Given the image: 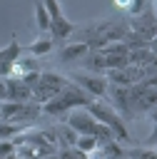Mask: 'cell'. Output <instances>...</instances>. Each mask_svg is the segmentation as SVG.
I'll list each match as a JSON object with an SVG mask.
<instances>
[{
  "label": "cell",
  "instance_id": "6da1fadb",
  "mask_svg": "<svg viewBox=\"0 0 157 159\" xmlns=\"http://www.w3.org/2000/svg\"><path fill=\"white\" fill-rule=\"evenodd\" d=\"M92 99H90V94L85 92V89H80L77 84H67V87H62L55 97H50L47 102H42L40 104V112H45V114H50V117H65L67 112H72V109H80V107H87Z\"/></svg>",
  "mask_w": 157,
  "mask_h": 159
},
{
  "label": "cell",
  "instance_id": "7a4b0ae2",
  "mask_svg": "<svg viewBox=\"0 0 157 159\" xmlns=\"http://www.w3.org/2000/svg\"><path fill=\"white\" fill-rule=\"evenodd\" d=\"M127 30H130V25H122V22H112V20H107V22L95 25V27L87 32V35H90V40H85V42L90 45V50H100V47H105L107 42L125 40Z\"/></svg>",
  "mask_w": 157,
  "mask_h": 159
},
{
  "label": "cell",
  "instance_id": "3957f363",
  "mask_svg": "<svg viewBox=\"0 0 157 159\" xmlns=\"http://www.w3.org/2000/svg\"><path fill=\"white\" fill-rule=\"evenodd\" d=\"M97 122H102L105 127H110L112 132H115V137H117V142H125V139H130V132H127V127H125V122H122V117L112 109V107H107V104H102L100 99L95 102H90L87 107H85Z\"/></svg>",
  "mask_w": 157,
  "mask_h": 159
},
{
  "label": "cell",
  "instance_id": "277c9868",
  "mask_svg": "<svg viewBox=\"0 0 157 159\" xmlns=\"http://www.w3.org/2000/svg\"><path fill=\"white\" fill-rule=\"evenodd\" d=\"M37 114H42V112H40V104L35 99H30V102H10V99H2L0 102V117L7 119V122H15L20 127H25V122L37 119Z\"/></svg>",
  "mask_w": 157,
  "mask_h": 159
},
{
  "label": "cell",
  "instance_id": "5b68a950",
  "mask_svg": "<svg viewBox=\"0 0 157 159\" xmlns=\"http://www.w3.org/2000/svg\"><path fill=\"white\" fill-rule=\"evenodd\" d=\"M67 84L70 82L62 75H57V72H37V84L32 87V99L37 104H42V102H47L50 97H55Z\"/></svg>",
  "mask_w": 157,
  "mask_h": 159
},
{
  "label": "cell",
  "instance_id": "8992f818",
  "mask_svg": "<svg viewBox=\"0 0 157 159\" xmlns=\"http://www.w3.org/2000/svg\"><path fill=\"white\" fill-rule=\"evenodd\" d=\"M65 124H67V127H72L77 134H95L97 119H95L85 107H80V109H72V112H67V114H65Z\"/></svg>",
  "mask_w": 157,
  "mask_h": 159
},
{
  "label": "cell",
  "instance_id": "52a82bcc",
  "mask_svg": "<svg viewBox=\"0 0 157 159\" xmlns=\"http://www.w3.org/2000/svg\"><path fill=\"white\" fill-rule=\"evenodd\" d=\"M75 84L80 89H85L90 97H105L107 87H110L105 75H75Z\"/></svg>",
  "mask_w": 157,
  "mask_h": 159
},
{
  "label": "cell",
  "instance_id": "ba28073f",
  "mask_svg": "<svg viewBox=\"0 0 157 159\" xmlns=\"http://www.w3.org/2000/svg\"><path fill=\"white\" fill-rule=\"evenodd\" d=\"M2 80H5V99H10V102H30V99H32L30 87H27L20 77L7 75V77H2Z\"/></svg>",
  "mask_w": 157,
  "mask_h": 159
},
{
  "label": "cell",
  "instance_id": "9c48e42d",
  "mask_svg": "<svg viewBox=\"0 0 157 159\" xmlns=\"http://www.w3.org/2000/svg\"><path fill=\"white\" fill-rule=\"evenodd\" d=\"M47 32H50L52 40H67V37L75 32V25H72V20H67L65 15H57V17H50Z\"/></svg>",
  "mask_w": 157,
  "mask_h": 159
},
{
  "label": "cell",
  "instance_id": "30bf717a",
  "mask_svg": "<svg viewBox=\"0 0 157 159\" xmlns=\"http://www.w3.org/2000/svg\"><path fill=\"white\" fill-rule=\"evenodd\" d=\"M90 52V45L82 40V42H70L60 50V60L62 62H75V60H82L85 55Z\"/></svg>",
  "mask_w": 157,
  "mask_h": 159
},
{
  "label": "cell",
  "instance_id": "8fae6325",
  "mask_svg": "<svg viewBox=\"0 0 157 159\" xmlns=\"http://www.w3.org/2000/svg\"><path fill=\"white\" fill-rule=\"evenodd\" d=\"M127 62L130 65H137V67L152 65L155 62V50L152 47H130L127 50Z\"/></svg>",
  "mask_w": 157,
  "mask_h": 159
},
{
  "label": "cell",
  "instance_id": "7c38bea8",
  "mask_svg": "<svg viewBox=\"0 0 157 159\" xmlns=\"http://www.w3.org/2000/svg\"><path fill=\"white\" fill-rule=\"evenodd\" d=\"M27 72H37V62H35L32 55H30V57H17V60L10 65V75H12V77H22V75H27Z\"/></svg>",
  "mask_w": 157,
  "mask_h": 159
},
{
  "label": "cell",
  "instance_id": "4fadbf2b",
  "mask_svg": "<svg viewBox=\"0 0 157 159\" xmlns=\"http://www.w3.org/2000/svg\"><path fill=\"white\" fill-rule=\"evenodd\" d=\"M107 92L112 94V99H115V104L122 109V112H130V89L127 87H122V84H112V87H107Z\"/></svg>",
  "mask_w": 157,
  "mask_h": 159
},
{
  "label": "cell",
  "instance_id": "5bb4252c",
  "mask_svg": "<svg viewBox=\"0 0 157 159\" xmlns=\"http://www.w3.org/2000/svg\"><path fill=\"white\" fill-rule=\"evenodd\" d=\"M82 60H85V67H87L90 72H95V75H105V70H107V67H105V57H102L97 50H90Z\"/></svg>",
  "mask_w": 157,
  "mask_h": 159
},
{
  "label": "cell",
  "instance_id": "9a60e30c",
  "mask_svg": "<svg viewBox=\"0 0 157 159\" xmlns=\"http://www.w3.org/2000/svg\"><path fill=\"white\" fill-rule=\"evenodd\" d=\"M20 52H22V50H20V42L12 37V40H10L5 47H0V62H5V65H12V62L20 57Z\"/></svg>",
  "mask_w": 157,
  "mask_h": 159
},
{
  "label": "cell",
  "instance_id": "2e32d148",
  "mask_svg": "<svg viewBox=\"0 0 157 159\" xmlns=\"http://www.w3.org/2000/svg\"><path fill=\"white\" fill-rule=\"evenodd\" d=\"M52 45H55L52 37H40V40H35V42L27 47V52H30L32 57H40V55H47V52L52 50Z\"/></svg>",
  "mask_w": 157,
  "mask_h": 159
},
{
  "label": "cell",
  "instance_id": "e0dca14e",
  "mask_svg": "<svg viewBox=\"0 0 157 159\" xmlns=\"http://www.w3.org/2000/svg\"><path fill=\"white\" fill-rule=\"evenodd\" d=\"M35 25L40 32H47V27H50V15H47L42 0H35Z\"/></svg>",
  "mask_w": 157,
  "mask_h": 159
},
{
  "label": "cell",
  "instance_id": "ac0fdd59",
  "mask_svg": "<svg viewBox=\"0 0 157 159\" xmlns=\"http://www.w3.org/2000/svg\"><path fill=\"white\" fill-rule=\"evenodd\" d=\"M127 159H157L155 154V147H137V149H127L122 152Z\"/></svg>",
  "mask_w": 157,
  "mask_h": 159
},
{
  "label": "cell",
  "instance_id": "d6986e66",
  "mask_svg": "<svg viewBox=\"0 0 157 159\" xmlns=\"http://www.w3.org/2000/svg\"><path fill=\"white\" fill-rule=\"evenodd\" d=\"M25 127L15 124V122H7V119H0V139H12L17 132H22Z\"/></svg>",
  "mask_w": 157,
  "mask_h": 159
},
{
  "label": "cell",
  "instance_id": "ffe728a7",
  "mask_svg": "<svg viewBox=\"0 0 157 159\" xmlns=\"http://www.w3.org/2000/svg\"><path fill=\"white\" fill-rule=\"evenodd\" d=\"M102 57H105V67L107 70H120V67L127 65V55H102Z\"/></svg>",
  "mask_w": 157,
  "mask_h": 159
},
{
  "label": "cell",
  "instance_id": "44dd1931",
  "mask_svg": "<svg viewBox=\"0 0 157 159\" xmlns=\"http://www.w3.org/2000/svg\"><path fill=\"white\" fill-rule=\"evenodd\" d=\"M75 147H77L80 152H85V154H87V152H92V149L97 147V139H95L92 134H80V137H77V142H75Z\"/></svg>",
  "mask_w": 157,
  "mask_h": 159
},
{
  "label": "cell",
  "instance_id": "7402d4cb",
  "mask_svg": "<svg viewBox=\"0 0 157 159\" xmlns=\"http://www.w3.org/2000/svg\"><path fill=\"white\" fill-rule=\"evenodd\" d=\"M57 134L62 137V142H65V147H75V142H77V132L72 129V127H67V124H62L60 129H57Z\"/></svg>",
  "mask_w": 157,
  "mask_h": 159
},
{
  "label": "cell",
  "instance_id": "603a6c76",
  "mask_svg": "<svg viewBox=\"0 0 157 159\" xmlns=\"http://www.w3.org/2000/svg\"><path fill=\"white\" fill-rule=\"evenodd\" d=\"M57 157H60V159H87V154L80 152L77 147H62V149L57 152Z\"/></svg>",
  "mask_w": 157,
  "mask_h": 159
},
{
  "label": "cell",
  "instance_id": "cb8c5ba5",
  "mask_svg": "<svg viewBox=\"0 0 157 159\" xmlns=\"http://www.w3.org/2000/svg\"><path fill=\"white\" fill-rule=\"evenodd\" d=\"M145 10H147V0H130V7H127V12H130L132 17L142 15Z\"/></svg>",
  "mask_w": 157,
  "mask_h": 159
},
{
  "label": "cell",
  "instance_id": "d4e9b609",
  "mask_svg": "<svg viewBox=\"0 0 157 159\" xmlns=\"http://www.w3.org/2000/svg\"><path fill=\"white\" fill-rule=\"evenodd\" d=\"M12 152H17L15 142H12V139H0V157H7V154H12Z\"/></svg>",
  "mask_w": 157,
  "mask_h": 159
},
{
  "label": "cell",
  "instance_id": "484cf974",
  "mask_svg": "<svg viewBox=\"0 0 157 159\" xmlns=\"http://www.w3.org/2000/svg\"><path fill=\"white\" fill-rule=\"evenodd\" d=\"M37 72H40V70H37ZM37 72H27V75H22V77H20V80L30 87V92H32V87L37 84Z\"/></svg>",
  "mask_w": 157,
  "mask_h": 159
},
{
  "label": "cell",
  "instance_id": "4316f807",
  "mask_svg": "<svg viewBox=\"0 0 157 159\" xmlns=\"http://www.w3.org/2000/svg\"><path fill=\"white\" fill-rule=\"evenodd\" d=\"M87 159H107V157H105V152H102V149H100V144H97L92 152H87Z\"/></svg>",
  "mask_w": 157,
  "mask_h": 159
},
{
  "label": "cell",
  "instance_id": "83f0119b",
  "mask_svg": "<svg viewBox=\"0 0 157 159\" xmlns=\"http://www.w3.org/2000/svg\"><path fill=\"white\" fill-rule=\"evenodd\" d=\"M115 7H120V10H127V7H130V0H115Z\"/></svg>",
  "mask_w": 157,
  "mask_h": 159
},
{
  "label": "cell",
  "instance_id": "f1b7e54d",
  "mask_svg": "<svg viewBox=\"0 0 157 159\" xmlns=\"http://www.w3.org/2000/svg\"><path fill=\"white\" fill-rule=\"evenodd\" d=\"M7 75H10V65L0 62V77H7Z\"/></svg>",
  "mask_w": 157,
  "mask_h": 159
},
{
  "label": "cell",
  "instance_id": "f546056e",
  "mask_svg": "<svg viewBox=\"0 0 157 159\" xmlns=\"http://www.w3.org/2000/svg\"><path fill=\"white\" fill-rule=\"evenodd\" d=\"M2 99H5V80L0 77V102H2Z\"/></svg>",
  "mask_w": 157,
  "mask_h": 159
},
{
  "label": "cell",
  "instance_id": "4dcf8cb0",
  "mask_svg": "<svg viewBox=\"0 0 157 159\" xmlns=\"http://www.w3.org/2000/svg\"><path fill=\"white\" fill-rule=\"evenodd\" d=\"M2 159H22V157H20L17 152H12V154H7V157H2Z\"/></svg>",
  "mask_w": 157,
  "mask_h": 159
},
{
  "label": "cell",
  "instance_id": "1f68e13d",
  "mask_svg": "<svg viewBox=\"0 0 157 159\" xmlns=\"http://www.w3.org/2000/svg\"><path fill=\"white\" fill-rule=\"evenodd\" d=\"M40 159H60L57 154H47V157H40Z\"/></svg>",
  "mask_w": 157,
  "mask_h": 159
},
{
  "label": "cell",
  "instance_id": "d6a6232c",
  "mask_svg": "<svg viewBox=\"0 0 157 159\" xmlns=\"http://www.w3.org/2000/svg\"><path fill=\"white\" fill-rule=\"evenodd\" d=\"M115 159H127V157H125V154H120V157H115Z\"/></svg>",
  "mask_w": 157,
  "mask_h": 159
},
{
  "label": "cell",
  "instance_id": "836d02e7",
  "mask_svg": "<svg viewBox=\"0 0 157 159\" xmlns=\"http://www.w3.org/2000/svg\"><path fill=\"white\" fill-rule=\"evenodd\" d=\"M0 119H2V117H0Z\"/></svg>",
  "mask_w": 157,
  "mask_h": 159
},
{
  "label": "cell",
  "instance_id": "e575fe53",
  "mask_svg": "<svg viewBox=\"0 0 157 159\" xmlns=\"http://www.w3.org/2000/svg\"><path fill=\"white\" fill-rule=\"evenodd\" d=\"M0 159H2V157H0Z\"/></svg>",
  "mask_w": 157,
  "mask_h": 159
}]
</instances>
